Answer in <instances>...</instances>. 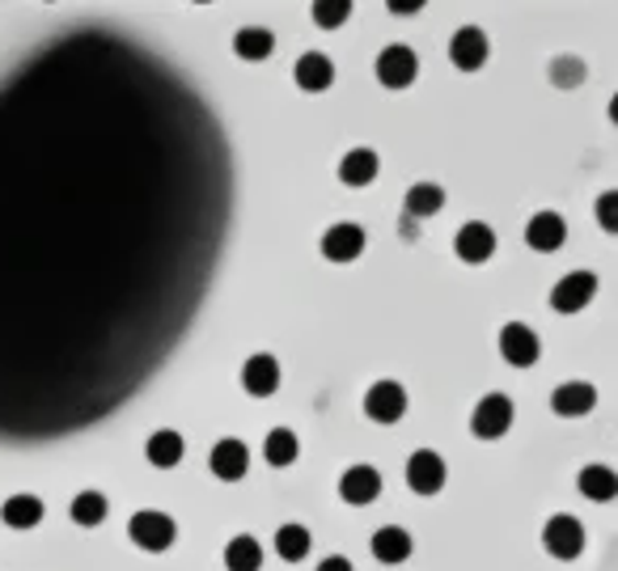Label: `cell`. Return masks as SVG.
Returning <instances> with one entry per match:
<instances>
[{
	"mask_svg": "<svg viewBox=\"0 0 618 571\" xmlns=\"http://www.w3.org/2000/svg\"><path fill=\"white\" fill-rule=\"evenodd\" d=\"M128 538H132L140 550H149V554H162V550H170L174 538H178V525H174V517L158 513V508H144V513H135L132 525H128Z\"/></svg>",
	"mask_w": 618,
	"mask_h": 571,
	"instance_id": "cell-1",
	"label": "cell"
},
{
	"mask_svg": "<svg viewBox=\"0 0 618 571\" xmlns=\"http://www.w3.org/2000/svg\"><path fill=\"white\" fill-rule=\"evenodd\" d=\"M542 546L555 559H576L585 550V525L576 517H567V513H555V517L542 525Z\"/></svg>",
	"mask_w": 618,
	"mask_h": 571,
	"instance_id": "cell-2",
	"label": "cell"
},
{
	"mask_svg": "<svg viewBox=\"0 0 618 571\" xmlns=\"http://www.w3.org/2000/svg\"><path fill=\"white\" fill-rule=\"evenodd\" d=\"M512 428V403L509 394H487L475 403L470 410V432L479 436V440H496V436H505Z\"/></svg>",
	"mask_w": 618,
	"mask_h": 571,
	"instance_id": "cell-3",
	"label": "cell"
},
{
	"mask_svg": "<svg viewBox=\"0 0 618 571\" xmlns=\"http://www.w3.org/2000/svg\"><path fill=\"white\" fill-rule=\"evenodd\" d=\"M415 77H420V55L411 47L394 43L377 55V81L386 89H406V85H415Z\"/></svg>",
	"mask_w": 618,
	"mask_h": 571,
	"instance_id": "cell-4",
	"label": "cell"
},
{
	"mask_svg": "<svg viewBox=\"0 0 618 571\" xmlns=\"http://www.w3.org/2000/svg\"><path fill=\"white\" fill-rule=\"evenodd\" d=\"M365 415L373 424H399L406 415V389L399 381H373L365 394Z\"/></svg>",
	"mask_w": 618,
	"mask_h": 571,
	"instance_id": "cell-5",
	"label": "cell"
},
{
	"mask_svg": "<svg viewBox=\"0 0 618 571\" xmlns=\"http://www.w3.org/2000/svg\"><path fill=\"white\" fill-rule=\"evenodd\" d=\"M445 479H449V470L441 462V453L415 449V453L406 458V487L415 491V495H436V491L445 487Z\"/></svg>",
	"mask_w": 618,
	"mask_h": 571,
	"instance_id": "cell-6",
	"label": "cell"
},
{
	"mask_svg": "<svg viewBox=\"0 0 618 571\" xmlns=\"http://www.w3.org/2000/svg\"><path fill=\"white\" fill-rule=\"evenodd\" d=\"M593 297H597V275L567 272L564 279L551 288V309H555V314H581Z\"/></svg>",
	"mask_w": 618,
	"mask_h": 571,
	"instance_id": "cell-7",
	"label": "cell"
},
{
	"mask_svg": "<svg viewBox=\"0 0 618 571\" xmlns=\"http://www.w3.org/2000/svg\"><path fill=\"white\" fill-rule=\"evenodd\" d=\"M208 465H213V474L220 483H238V479H246V470H250V449H246L238 436H225V440L213 444Z\"/></svg>",
	"mask_w": 618,
	"mask_h": 571,
	"instance_id": "cell-8",
	"label": "cell"
},
{
	"mask_svg": "<svg viewBox=\"0 0 618 571\" xmlns=\"http://www.w3.org/2000/svg\"><path fill=\"white\" fill-rule=\"evenodd\" d=\"M500 355L509 360L512 369H530V364H538L542 343H538L534 327H525V322H509V327L500 330Z\"/></svg>",
	"mask_w": 618,
	"mask_h": 571,
	"instance_id": "cell-9",
	"label": "cell"
},
{
	"mask_svg": "<svg viewBox=\"0 0 618 571\" xmlns=\"http://www.w3.org/2000/svg\"><path fill=\"white\" fill-rule=\"evenodd\" d=\"M360 254H365V229L360 224L339 220L323 233V259H330V263H351Z\"/></svg>",
	"mask_w": 618,
	"mask_h": 571,
	"instance_id": "cell-10",
	"label": "cell"
},
{
	"mask_svg": "<svg viewBox=\"0 0 618 571\" xmlns=\"http://www.w3.org/2000/svg\"><path fill=\"white\" fill-rule=\"evenodd\" d=\"M487 34L479 26H462L449 39V59H454V68H462V73H479L487 64Z\"/></svg>",
	"mask_w": 618,
	"mask_h": 571,
	"instance_id": "cell-11",
	"label": "cell"
},
{
	"mask_svg": "<svg viewBox=\"0 0 618 571\" xmlns=\"http://www.w3.org/2000/svg\"><path fill=\"white\" fill-rule=\"evenodd\" d=\"M242 389L250 398H271L280 389V360L268 352H254L242 364Z\"/></svg>",
	"mask_w": 618,
	"mask_h": 571,
	"instance_id": "cell-12",
	"label": "cell"
},
{
	"mask_svg": "<svg viewBox=\"0 0 618 571\" xmlns=\"http://www.w3.org/2000/svg\"><path fill=\"white\" fill-rule=\"evenodd\" d=\"M454 250L462 263H487V259L496 254V233H491V224H484V220H466V224L457 229Z\"/></svg>",
	"mask_w": 618,
	"mask_h": 571,
	"instance_id": "cell-13",
	"label": "cell"
},
{
	"mask_svg": "<svg viewBox=\"0 0 618 571\" xmlns=\"http://www.w3.org/2000/svg\"><path fill=\"white\" fill-rule=\"evenodd\" d=\"M525 242L534 245L538 254H555L567 242V220L560 212H534L525 224Z\"/></svg>",
	"mask_w": 618,
	"mask_h": 571,
	"instance_id": "cell-14",
	"label": "cell"
},
{
	"mask_svg": "<svg viewBox=\"0 0 618 571\" xmlns=\"http://www.w3.org/2000/svg\"><path fill=\"white\" fill-rule=\"evenodd\" d=\"M551 407H555V415H564V419H581V415H589L597 407V389H593L589 381H564V385H555Z\"/></svg>",
	"mask_w": 618,
	"mask_h": 571,
	"instance_id": "cell-15",
	"label": "cell"
},
{
	"mask_svg": "<svg viewBox=\"0 0 618 571\" xmlns=\"http://www.w3.org/2000/svg\"><path fill=\"white\" fill-rule=\"evenodd\" d=\"M339 495L348 504H356V508H365V504H373L377 495H381V474H377L373 465H348L344 479H339Z\"/></svg>",
	"mask_w": 618,
	"mask_h": 571,
	"instance_id": "cell-16",
	"label": "cell"
},
{
	"mask_svg": "<svg viewBox=\"0 0 618 571\" xmlns=\"http://www.w3.org/2000/svg\"><path fill=\"white\" fill-rule=\"evenodd\" d=\"M293 77L305 94H323V89H330V81H335V64H330V55H323V52H305L296 59Z\"/></svg>",
	"mask_w": 618,
	"mask_h": 571,
	"instance_id": "cell-17",
	"label": "cell"
},
{
	"mask_svg": "<svg viewBox=\"0 0 618 571\" xmlns=\"http://www.w3.org/2000/svg\"><path fill=\"white\" fill-rule=\"evenodd\" d=\"M369 546H373L377 563H406V559H411V550H415L411 534L399 529V525H381Z\"/></svg>",
	"mask_w": 618,
	"mask_h": 571,
	"instance_id": "cell-18",
	"label": "cell"
},
{
	"mask_svg": "<svg viewBox=\"0 0 618 571\" xmlns=\"http://www.w3.org/2000/svg\"><path fill=\"white\" fill-rule=\"evenodd\" d=\"M183 453H187V440L174 432V428H162V432H153L144 440V458L158 465V470H174V465L183 462Z\"/></svg>",
	"mask_w": 618,
	"mask_h": 571,
	"instance_id": "cell-19",
	"label": "cell"
},
{
	"mask_svg": "<svg viewBox=\"0 0 618 571\" xmlns=\"http://www.w3.org/2000/svg\"><path fill=\"white\" fill-rule=\"evenodd\" d=\"M377 169H381V162H377L373 149H348V157L339 162V183L344 187H369Z\"/></svg>",
	"mask_w": 618,
	"mask_h": 571,
	"instance_id": "cell-20",
	"label": "cell"
},
{
	"mask_svg": "<svg viewBox=\"0 0 618 571\" xmlns=\"http://www.w3.org/2000/svg\"><path fill=\"white\" fill-rule=\"evenodd\" d=\"M43 499L39 495H9L4 504H0V520L9 525V529H34L39 520H43Z\"/></svg>",
	"mask_w": 618,
	"mask_h": 571,
	"instance_id": "cell-21",
	"label": "cell"
},
{
	"mask_svg": "<svg viewBox=\"0 0 618 571\" xmlns=\"http://www.w3.org/2000/svg\"><path fill=\"white\" fill-rule=\"evenodd\" d=\"M576 487H581V495L597 499V504H610L618 495V474L610 465H585V470L576 474Z\"/></svg>",
	"mask_w": 618,
	"mask_h": 571,
	"instance_id": "cell-22",
	"label": "cell"
},
{
	"mask_svg": "<svg viewBox=\"0 0 618 571\" xmlns=\"http://www.w3.org/2000/svg\"><path fill=\"white\" fill-rule=\"evenodd\" d=\"M445 208V190L436 183H415V187L403 195V217L420 220V217H436Z\"/></svg>",
	"mask_w": 618,
	"mask_h": 571,
	"instance_id": "cell-23",
	"label": "cell"
},
{
	"mask_svg": "<svg viewBox=\"0 0 618 571\" xmlns=\"http://www.w3.org/2000/svg\"><path fill=\"white\" fill-rule=\"evenodd\" d=\"M275 550H280V559L301 563V559L314 550V538H310L305 525H280V529H275Z\"/></svg>",
	"mask_w": 618,
	"mask_h": 571,
	"instance_id": "cell-24",
	"label": "cell"
},
{
	"mask_svg": "<svg viewBox=\"0 0 618 571\" xmlns=\"http://www.w3.org/2000/svg\"><path fill=\"white\" fill-rule=\"evenodd\" d=\"M225 568L229 571H259L263 568V550L250 534H238L234 542L225 546Z\"/></svg>",
	"mask_w": 618,
	"mask_h": 571,
	"instance_id": "cell-25",
	"label": "cell"
},
{
	"mask_svg": "<svg viewBox=\"0 0 618 571\" xmlns=\"http://www.w3.org/2000/svg\"><path fill=\"white\" fill-rule=\"evenodd\" d=\"M234 52L242 55V59H268L275 52V34L263 26H246L234 34Z\"/></svg>",
	"mask_w": 618,
	"mask_h": 571,
	"instance_id": "cell-26",
	"label": "cell"
},
{
	"mask_svg": "<svg viewBox=\"0 0 618 571\" xmlns=\"http://www.w3.org/2000/svg\"><path fill=\"white\" fill-rule=\"evenodd\" d=\"M296 453H301V440H296L293 428H271L268 440H263V458L271 465H293Z\"/></svg>",
	"mask_w": 618,
	"mask_h": 571,
	"instance_id": "cell-27",
	"label": "cell"
},
{
	"mask_svg": "<svg viewBox=\"0 0 618 571\" xmlns=\"http://www.w3.org/2000/svg\"><path fill=\"white\" fill-rule=\"evenodd\" d=\"M68 517L85 525V529H94V525H102L107 520V495L102 491H82L73 504H68Z\"/></svg>",
	"mask_w": 618,
	"mask_h": 571,
	"instance_id": "cell-28",
	"label": "cell"
},
{
	"mask_svg": "<svg viewBox=\"0 0 618 571\" xmlns=\"http://www.w3.org/2000/svg\"><path fill=\"white\" fill-rule=\"evenodd\" d=\"M310 18H314V26L335 30V26H344V22L351 18V4H348V0H318V4L310 9Z\"/></svg>",
	"mask_w": 618,
	"mask_h": 571,
	"instance_id": "cell-29",
	"label": "cell"
},
{
	"mask_svg": "<svg viewBox=\"0 0 618 571\" xmlns=\"http://www.w3.org/2000/svg\"><path fill=\"white\" fill-rule=\"evenodd\" d=\"M597 224H601L606 233H618V190H606V195L597 199Z\"/></svg>",
	"mask_w": 618,
	"mask_h": 571,
	"instance_id": "cell-30",
	"label": "cell"
},
{
	"mask_svg": "<svg viewBox=\"0 0 618 571\" xmlns=\"http://www.w3.org/2000/svg\"><path fill=\"white\" fill-rule=\"evenodd\" d=\"M581 77H585V64L581 59H555L551 64V81L555 85H576Z\"/></svg>",
	"mask_w": 618,
	"mask_h": 571,
	"instance_id": "cell-31",
	"label": "cell"
},
{
	"mask_svg": "<svg viewBox=\"0 0 618 571\" xmlns=\"http://www.w3.org/2000/svg\"><path fill=\"white\" fill-rule=\"evenodd\" d=\"M318 571H356V568H351L344 554H330V559H323V563H318Z\"/></svg>",
	"mask_w": 618,
	"mask_h": 571,
	"instance_id": "cell-32",
	"label": "cell"
},
{
	"mask_svg": "<svg viewBox=\"0 0 618 571\" xmlns=\"http://www.w3.org/2000/svg\"><path fill=\"white\" fill-rule=\"evenodd\" d=\"M390 9H394L399 18H406V13H420L424 4H420V0H415V4H411V0H390Z\"/></svg>",
	"mask_w": 618,
	"mask_h": 571,
	"instance_id": "cell-33",
	"label": "cell"
}]
</instances>
